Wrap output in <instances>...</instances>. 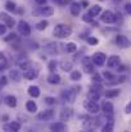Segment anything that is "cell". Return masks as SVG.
<instances>
[{
	"instance_id": "4",
	"label": "cell",
	"mask_w": 131,
	"mask_h": 132,
	"mask_svg": "<svg viewBox=\"0 0 131 132\" xmlns=\"http://www.w3.org/2000/svg\"><path fill=\"white\" fill-rule=\"evenodd\" d=\"M84 106H85V109H86L89 113L96 114V113L99 112V105H98V103H96V101H94V100L87 99L86 101L84 103Z\"/></svg>"
},
{
	"instance_id": "3",
	"label": "cell",
	"mask_w": 131,
	"mask_h": 132,
	"mask_svg": "<svg viewBox=\"0 0 131 132\" xmlns=\"http://www.w3.org/2000/svg\"><path fill=\"white\" fill-rule=\"evenodd\" d=\"M113 104L109 103V101H104L102 104V110L104 112L105 117H107V121H112V116H113Z\"/></svg>"
},
{
	"instance_id": "39",
	"label": "cell",
	"mask_w": 131,
	"mask_h": 132,
	"mask_svg": "<svg viewBox=\"0 0 131 132\" xmlns=\"http://www.w3.org/2000/svg\"><path fill=\"white\" fill-rule=\"evenodd\" d=\"M6 84H8V78H6V77H1V78H0V87L5 86Z\"/></svg>"
},
{
	"instance_id": "22",
	"label": "cell",
	"mask_w": 131,
	"mask_h": 132,
	"mask_svg": "<svg viewBox=\"0 0 131 132\" xmlns=\"http://www.w3.org/2000/svg\"><path fill=\"white\" fill-rule=\"evenodd\" d=\"M48 82L51 84V85H57V84L60 82V76L57 75V73H50L48 76Z\"/></svg>"
},
{
	"instance_id": "24",
	"label": "cell",
	"mask_w": 131,
	"mask_h": 132,
	"mask_svg": "<svg viewBox=\"0 0 131 132\" xmlns=\"http://www.w3.org/2000/svg\"><path fill=\"white\" fill-rule=\"evenodd\" d=\"M26 109H27V112H28V113H35V112L37 110V105H36V103H35V101L28 100V101L26 103Z\"/></svg>"
},
{
	"instance_id": "2",
	"label": "cell",
	"mask_w": 131,
	"mask_h": 132,
	"mask_svg": "<svg viewBox=\"0 0 131 132\" xmlns=\"http://www.w3.org/2000/svg\"><path fill=\"white\" fill-rule=\"evenodd\" d=\"M77 94H79V88H67L62 92V99L64 101L72 103V101H75Z\"/></svg>"
},
{
	"instance_id": "43",
	"label": "cell",
	"mask_w": 131,
	"mask_h": 132,
	"mask_svg": "<svg viewBox=\"0 0 131 132\" xmlns=\"http://www.w3.org/2000/svg\"><path fill=\"white\" fill-rule=\"evenodd\" d=\"M93 80H94V82H100V76L96 73V75L93 76Z\"/></svg>"
},
{
	"instance_id": "5",
	"label": "cell",
	"mask_w": 131,
	"mask_h": 132,
	"mask_svg": "<svg viewBox=\"0 0 131 132\" xmlns=\"http://www.w3.org/2000/svg\"><path fill=\"white\" fill-rule=\"evenodd\" d=\"M18 32L22 36H25V37L30 36L31 35V27H30V24L27 22H25V21H21L18 23Z\"/></svg>"
},
{
	"instance_id": "35",
	"label": "cell",
	"mask_w": 131,
	"mask_h": 132,
	"mask_svg": "<svg viewBox=\"0 0 131 132\" xmlns=\"http://www.w3.org/2000/svg\"><path fill=\"white\" fill-rule=\"evenodd\" d=\"M86 41L89 45H98L99 44V40H98L96 37H87Z\"/></svg>"
},
{
	"instance_id": "41",
	"label": "cell",
	"mask_w": 131,
	"mask_h": 132,
	"mask_svg": "<svg viewBox=\"0 0 131 132\" xmlns=\"http://www.w3.org/2000/svg\"><path fill=\"white\" fill-rule=\"evenodd\" d=\"M125 113L126 114H131V101L125 106Z\"/></svg>"
},
{
	"instance_id": "32",
	"label": "cell",
	"mask_w": 131,
	"mask_h": 132,
	"mask_svg": "<svg viewBox=\"0 0 131 132\" xmlns=\"http://www.w3.org/2000/svg\"><path fill=\"white\" fill-rule=\"evenodd\" d=\"M5 8H6V10H8V12H14V10L17 9V8H16V4H14L13 1H6Z\"/></svg>"
},
{
	"instance_id": "25",
	"label": "cell",
	"mask_w": 131,
	"mask_h": 132,
	"mask_svg": "<svg viewBox=\"0 0 131 132\" xmlns=\"http://www.w3.org/2000/svg\"><path fill=\"white\" fill-rule=\"evenodd\" d=\"M59 65H60V69L64 71V72H70L72 69V63L68 62V60H62Z\"/></svg>"
},
{
	"instance_id": "49",
	"label": "cell",
	"mask_w": 131,
	"mask_h": 132,
	"mask_svg": "<svg viewBox=\"0 0 131 132\" xmlns=\"http://www.w3.org/2000/svg\"><path fill=\"white\" fill-rule=\"evenodd\" d=\"M53 1H54V3H57V4H63V3H64L63 0H53Z\"/></svg>"
},
{
	"instance_id": "8",
	"label": "cell",
	"mask_w": 131,
	"mask_h": 132,
	"mask_svg": "<svg viewBox=\"0 0 131 132\" xmlns=\"http://www.w3.org/2000/svg\"><path fill=\"white\" fill-rule=\"evenodd\" d=\"M100 19H102V22L109 24V23H114V22H116V15H114L111 10H105L104 13H102Z\"/></svg>"
},
{
	"instance_id": "27",
	"label": "cell",
	"mask_w": 131,
	"mask_h": 132,
	"mask_svg": "<svg viewBox=\"0 0 131 132\" xmlns=\"http://www.w3.org/2000/svg\"><path fill=\"white\" fill-rule=\"evenodd\" d=\"M28 94L32 97H39L40 96V88L37 86H30L28 87Z\"/></svg>"
},
{
	"instance_id": "48",
	"label": "cell",
	"mask_w": 131,
	"mask_h": 132,
	"mask_svg": "<svg viewBox=\"0 0 131 132\" xmlns=\"http://www.w3.org/2000/svg\"><path fill=\"white\" fill-rule=\"evenodd\" d=\"M81 5H82V6H87V5H89V3H87L86 0H84V1L81 3Z\"/></svg>"
},
{
	"instance_id": "18",
	"label": "cell",
	"mask_w": 131,
	"mask_h": 132,
	"mask_svg": "<svg viewBox=\"0 0 131 132\" xmlns=\"http://www.w3.org/2000/svg\"><path fill=\"white\" fill-rule=\"evenodd\" d=\"M50 130L55 132H63L66 130V125L63 122H55V123L50 125Z\"/></svg>"
},
{
	"instance_id": "37",
	"label": "cell",
	"mask_w": 131,
	"mask_h": 132,
	"mask_svg": "<svg viewBox=\"0 0 131 132\" xmlns=\"http://www.w3.org/2000/svg\"><path fill=\"white\" fill-rule=\"evenodd\" d=\"M45 103L49 104V105H53V104H55V99L51 97V96H48V97H45Z\"/></svg>"
},
{
	"instance_id": "23",
	"label": "cell",
	"mask_w": 131,
	"mask_h": 132,
	"mask_svg": "<svg viewBox=\"0 0 131 132\" xmlns=\"http://www.w3.org/2000/svg\"><path fill=\"white\" fill-rule=\"evenodd\" d=\"M9 77H10L13 81H16V82H19L21 78H22V76H21V73H19L18 69H10V72H9Z\"/></svg>"
},
{
	"instance_id": "38",
	"label": "cell",
	"mask_w": 131,
	"mask_h": 132,
	"mask_svg": "<svg viewBox=\"0 0 131 132\" xmlns=\"http://www.w3.org/2000/svg\"><path fill=\"white\" fill-rule=\"evenodd\" d=\"M55 68H57V63H55V60H51V62L49 63V69H50L51 72H54Z\"/></svg>"
},
{
	"instance_id": "11",
	"label": "cell",
	"mask_w": 131,
	"mask_h": 132,
	"mask_svg": "<svg viewBox=\"0 0 131 132\" xmlns=\"http://www.w3.org/2000/svg\"><path fill=\"white\" fill-rule=\"evenodd\" d=\"M82 65H84V71L86 73H93L94 72V63H93V59L91 58H84V62H82Z\"/></svg>"
},
{
	"instance_id": "29",
	"label": "cell",
	"mask_w": 131,
	"mask_h": 132,
	"mask_svg": "<svg viewBox=\"0 0 131 132\" xmlns=\"http://www.w3.org/2000/svg\"><path fill=\"white\" fill-rule=\"evenodd\" d=\"M118 95H120V90H117V88H114V90H107V92H105V97L107 99H112V97H116Z\"/></svg>"
},
{
	"instance_id": "20",
	"label": "cell",
	"mask_w": 131,
	"mask_h": 132,
	"mask_svg": "<svg viewBox=\"0 0 131 132\" xmlns=\"http://www.w3.org/2000/svg\"><path fill=\"white\" fill-rule=\"evenodd\" d=\"M102 13V6L100 5H93L91 8H89V12L87 14H90L91 17H96Z\"/></svg>"
},
{
	"instance_id": "19",
	"label": "cell",
	"mask_w": 131,
	"mask_h": 132,
	"mask_svg": "<svg viewBox=\"0 0 131 132\" xmlns=\"http://www.w3.org/2000/svg\"><path fill=\"white\" fill-rule=\"evenodd\" d=\"M87 99H90V100H94V101H98V100L100 99V91L91 88V90L87 92Z\"/></svg>"
},
{
	"instance_id": "46",
	"label": "cell",
	"mask_w": 131,
	"mask_h": 132,
	"mask_svg": "<svg viewBox=\"0 0 131 132\" xmlns=\"http://www.w3.org/2000/svg\"><path fill=\"white\" fill-rule=\"evenodd\" d=\"M4 68H5V62L0 63V72H1V71H4Z\"/></svg>"
},
{
	"instance_id": "44",
	"label": "cell",
	"mask_w": 131,
	"mask_h": 132,
	"mask_svg": "<svg viewBox=\"0 0 131 132\" xmlns=\"http://www.w3.org/2000/svg\"><path fill=\"white\" fill-rule=\"evenodd\" d=\"M84 21L85 22H91V15L90 14H85L84 15Z\"/></svg>"
},
{
	"instance_id": "36",
	"label": "cell",
	"mask_w": 131,
	"mask_h": 132,
	"mask_svg": "<svg viewBox=\"0 0 131 132\" xmlns=\"http://www.w3.org/2000/svg\"><path fill=\"white\" fill-rule=\"evenodd\" d=\"M13 40H17V35H16V34H10V35H8V36L4 39V41H6V43L13 41Z\"/></svg>"
},
{
	"instance_id": "15",
	"label": "cell",
	"mask_w": 131,
	"mask_h": 132,
	"mask_svg": "<svg viewBox=\"0 0 131 132\" xmlns=\"http://www.w3.org/2000/svg\"><path fill=\"white\" fill-rule=\"evenodd\" d=\"M53 117H54V110H51V109L44 110L43 113H40V114L37 116V118H39L40 121H50Z\"/></svg>"
},
{
	"instance_id": "10",
	"label": "cell",
	"mask_w": 131,
	"mask_h": 132,
	"mask_svg": "<svg viewBox=\"0 0 131 132\" xmlns=\"http://www.w3.org/2000/svg\"><path fill=\"white\" fill-rule=\"evenodd\" d=\"M120 64H121V58L118 55H111L107 59V65L109 68H117Z\"/></svg>"
},
{
	"instance_id": "42",
	"label": "cell",
	"mask_w": 131,
	"mask_h": 132,
	"mask_svg": "<svg viewBox=\"0 0 131 132\" xmlns=\"http://www.w3.org/2000/svg\"><path fill=\"white\" fill-rule=\"evenodd\" d=\"M125 10H126L127 14H131V3H127V4L125 5Z\"/></svg>"
},
{
	"instance_id": "34",
	"label": "cell",
	"mask_w": 131,
	"mask_h": 132,
	"mask_svg": "<svg viewBox=\"0 0 131 132\" xmlns=\"http://www.w3.org/2000/svg\"><path fill=\"white\" fill-rule=\"evenodd\" d=\"M46 27H48V21H41V22H39V23L36 24V28H37L39 31H44Z\"/></svg>"
},
{
	"instance_id": "40",
	"label": "cell",
	"mask_w": 131,
	"mask_h": 132,
	"mask_svg": "<svg viewBox=\"0 0 131 132\" xmlns=\"http://www.w3.org/2000/svg\"><path fill=\"white\" fill-rule=\"evenodd\" d=\"M5 31H6V26L0 23V36H1V35H4V34H5Z\"/></svg>"
},
{
	"instance_id": "13",
	"label": "cell",
	"mask_w": 131,
	"mask_h": 132,
	"mask_svg": "<svg viewBox=\"0 0 131 132\" xmlns=\"http://www.w3.org/2000/svg\"><path fill=\"white\" fill-rule=\"evenodd\" d=\"M37 76H39V72L35 71V69H31V68H28V69H26V71L23 72V77H25L26 80H28V81L35 80Z\"/></svg>"
},
{
	"instance_id": "16",
	"label": "cell",
	"mask_w": 131,
	"mask_h": 132,
	"mask_svg": "<svg viewBox=\"0 0 131 132\" xmlns=\"http://www.w3.org/2000/svg\"><path fill=\"white\" fill-rule=\"evenodd\" d=\"M3 130L9 131V132L19 131V130H21V125H19L18 122H10L9 125H4V126H3Z\"/></svg>"
},
{
	"instance_id": "31",
	"label": "cell",
	"mask_w": 131,
	"mask_h": 132,
	"mask_svg": "<svg viewBox=\"0 0 131 132\" xmlns=\"http://www.w3.org/2000/svg\"><path fill=\"white\" fill-rule=\"evenodd\" d=\"M71 80H72V81H80V80H81V73H80L79 71L71 72Z\"/></svg>"
},
{
	"instance_id": "33",
	"label": "cell",
	"mask_w": 131,
	"mask_h": 132,
	"mask_svg": "<svg viewBox=\"0 0 131 132\" xmlns=\"http://www.w3.org/2000/svg\"><path fill=\"white\" fill-rule=\"evenodd\" d=\"M103 77H104L107 81H113V80H116L114 75H112V73H111V72H108V71L103 72Z\"/></svg>"
},
{
	"instance_id": "45",
	"label": "cell",
	"mask_w": 131,
	"mask_h": 132,
	"mask_svg": "<svg viewBox=\"0 0 131 132\" xmlns=\"http://www.w3.org/2000/svg\"><path fill=\"white\" fill-rule=\"evenodd\" d=\"M35 1H36L39 5H44V4L46 3V0H35Z\"/></svg>"
},
{
	"instance_id": "1",
	"label": "cell",
	"mask_w": 131,
	"mask_h": 132,
	"mask_svg": "<svg viewBox=\"0 0 131 132\" xmlns=\"http://www.w3.org/2000/svg\"><path fill=\"white\" fill-rule=\"evenodd\" d=\"M72 34V30L66 26V24H57L54 27V31H53V35L57 37V39H66V37H70Z\"/></svg>"
},
{
	"instance_id": "30",
	"label": "cell",
	"mask_w": 131,
	"mask_h": 132,
	"mask_svg": "<svg viewBox=\"0 0 131 132\" xmlns=\"http://www.w3.org/2000/svg\"><path fill=\"white\" fill-rule=\"evenodd\" d=\"M66 51L67 53H76L77 51V45L75 43H68L66 45Z\"/></svg>"
},
{
	"instance_id": "6",
	"label": "cell",
	"mask_w": 131,
	"mask_h": 132,
	"mask_svg": "<svg viewBox=\"0 0 131 132\" xmlns=\"http://www.w3.org/2000/svg\"><path fill=\"white\" fill-rule=\"evenodd\" d=\"M34 14L35 15H43V17H50V15H53L54 14V8H51V6H43V8H39L37 10H35L34 12Z\"/></svg>"
},
{
	"instance_id": "12",
	"label": "cell",
	"mask_w": 131,
	"mask_h": 132,
	"mask_svg": "<svg viewBox=\"0 0 131 132\" xmlns=\"http://www.w3.org/2000/svg\"><path fill=\"white\" fill-rule=\"evenodd\" d=\"M0 19H1V21H4V22H5V26H6V27H9V28H12V27L14 26V23H16L14 18L9 17V15H8L6 13H4V12H1V13H0Z\"/></svg>"
},
{
	"instance_id": "21",
	"label": "cell",
	"mask_w": 131,
	"mask_h": 132,
	"mask_svg": "<svg viewBox=\"0 0 131 132\" xmlns=\"http://www.w3.org/2000/svg\"><path fill=\"white\" fill-rule=\"evenodd\" d=\"M70 10H71V14L76 17V15H79L80 12H81V5H80L79 3H72L71 6H70Z\"/></svg>"
},
{
	"instance_id": "47",
	"label": "cell",
	"mask_w": 131,
	"mask_h": 132,
	"mask_svg": "<svg viewBox=\"0 0 131 132\" xmlns=\"http://www.w3.org/2000/svg\"><path fill=\"white\" fill-rule=\"evenodd\" d=\"M0 60L5 62V56H4V54H3V53H0Z\"/></svg>"
},
{
	"instance_id": "17",
	"label": "cell",
	"mask_w": 131,
	"mask_h": 132,
	"mask_svg": "<svg viewBox=\"0 0 131 132\" xmlns=\"http://www.w3.org/2000/svg\"><path fill=\"white\" fill-rule=\"evenodd\" d=\"M4 101H5V104H6L8 106H10V108H16V106H17V97L13 96V95L5 96Z\"/></svg>"
},
{
	"instance_id": "9",
	"label": "cell",
	"mask_w": 131,
	"mask_h": 132,
	"mask_svg": "<svg viewBox=\"0 0 131 132\" xmlns=\"http://www.w3.org/2000/svg\"><path fill=\"white\" fill-rule=\"evenodd\" d=\"M116 44H117V46H120V47H122V49H126V47H129L131 45V43L126 36H124V35H117V36H116Z\"/></svg>"
},
{
	"instance_id": "28",
	"label": "cell",
	"mask_w": 131,
	"mask_h": 132,
	"mask_svg": "<svg viewBox=\"0 0 131 132\" xmlns=\"http://www.w3.org/2000/svg\"><path fill=\"white\" fill-rule=\"evenodd\" d=\"M113 127H114L113 121H105V123H104V125H103V127H102V131L111 132V131H113Z\"/></svg>"
},
{
	"instance_id": "26",
	"label": "cell",
	"mask_w": 131,
	"mask_h": 132,
	"mask_svg": "<svg viewBox=\"0 0 131 132\" xmlns=\"http://www.w3.org/2000/svg\"><path fill=\"white\" fill-rule=\"evenodd\" d=\"M57 46H58L57 44L50 43V44H48L46 46H45V51H46V53H49V54H57V53H58Z\"/></svg>"
},
{
	"instance_id": "14",
	"label": "cell",
	"mask_w": 131,
	"mask_h": 132,
	"mask_svg": "<svg viewBox=\"0 0 131 132\" xmlns=\"http://www.w3.org/2000/svg\"><path fill=\"white\" fill-rule=\"evenodd\" d=\"M72 114H73V112H72L71 108H63L60 110V119L62 121H70L72 118Z\"/></svg>"
},
{
	"instance_id": "7",
	"label": "cell",
	"mask_w": 131,
	"mask_h": 132,
	"mask_svg": "<svg viewBox=\"0 0 131 132\" xmlns=\"http://www.w3.org/2000/svg\"><path fill=\"white\" fill-rule=\"evenodd\" d=\"M91 59H93V63H94V65H98V67H100V65H103V64L105 63V60H107V56H105V54H104V53H95V54L91 56Z\"/></svg>"
}]
</instances>
